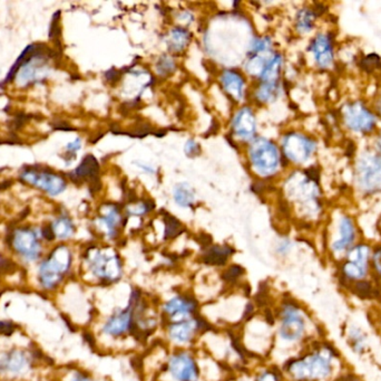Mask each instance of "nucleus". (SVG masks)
I'll list each match as a JSON object with an SVG mask.
<instances>
[{
    "mask_svg": "<svg viewBox=\"0 0 381 381\" xmlns=\"http://www.w3.org/2000/svg\"><path fill=\"white\" fill-rule=\"evenodd\" d=\"M338 356L333 345L313 341L284 360L280 369L288 381H327L333 376Z\"/></svg>",
    "mask_w": 381,
    "mask_h": 381,
    "instance_id": "obj_1",
    "label": "nucleus"
},
{
    "mask_svg": "<svg viewBox=\"0 0 381 381\" xmlns=\"http://www.w3.org/2000/svg\"><path fill=\"white\" fill-rule=\"evenodd\" d=\"M124 262L111 247L90 246L83 253L77 279L86 286L114 288L124 280Z\"/></svg>",
    "mask_w": 381,
    "mask_h": 381,
    "instance_id": "obj_2",
    "label": "nucleus"
},
{
    "mask_svg": "<svg viewBox=\"0 0 381 381\" xmlns=\"http://www.w3.org/2000/svg\"><path fill=\"white\" fill-rule=\"evenodd\" d=\"M77 273L71 247L56 245L36 265L34 288L46 295L55 296L67 283L77 279Z\"/></svg>",
    "mask_w": 381,
    "mask_h": 381,
    "instance_id": "obj_3",
    "label": "nucleus"
},
{
    "mask_svg": "<svg viewBox=\"0 0 381 381\" xmlns=\"http://www.w3.org/2000/svg\"><path fill=\"white\" fill-rule=\"evenodd\" d=\"M142 292L141 288H132L124 305L113 307L106 316L94 320L92 326L96 324V331L92 333V337L95 340V346H99L101 342L102 345H124L128 340L137 341L134 307Z\"/></svg>",
    "mask_w": 381,
    "mask_h": 381,
    "instance_id": "obj_4",
    "label": "nucleus"
},
{
    "mask_svg": "<svg viewBox=\"0 0 381 381\" xmlns=\"http://www.w3.org/2000/svg\"><path fill=\"white\" fill-rule=\"evenodd\" d=\"M308 313L294 299H284L275 314V345L273 349L293 348L307 342L310 331Z\"/></svg>",
    "mask_w": 381,
    "mask_h": 381,
    "instance_id": "obj_5",
    "label": "nucleus"
},
{
    "mask_svg": "<svg viewBox=\"0 0 381 381\" xmlns=\"http://www.w3.org/2000/svg\"><path fill=\"white\" fill-rule=\"evenodd\" d=\"M39 366L34 348L11 345L0 349V381H35Z\"/></svg>",
    "mask_w": 381,
    "mask_h": 381,
    "instance_id": "obj_6",
    "label": "nucleus"
},
{
    "mask_svg": "<svg viewBox=\"0 0 381 381\" xmlns=\"http://www.w3.org/2000/svg\"><path fill=\"white\" fill-rule=\"evenodd\" d=\"M86 284L78 279L67 283L56 295L55 299L58 301L60 310L64 316L73 322L75 326H90L96 319V309L93 302L88 298V292L85 291Z\"/></svg>",
    "mask_w": 381,
    "mask_h": 381,
    "instance_id": "obj_7",
    "label": "nucleus"
},
{
    "mask_svg": "<svg viewBox=\"0 0 381 381\" xmlns=\"http://www.w3.org/2000/svg\"><path fill=\"white\" fill-rule=\"evenodd\" d=\"M156 381H202V366L194 349H172Z\"/></svg>",
    "mask_w": 381,
    "mask_h": 381,
    "instance_id": "obj_8",
    "label": "nucleus"
},
{
    "mask_svg": "<svg viewBox=\"0 0 381 381\" xmlns=\"http://www.w3.org/2000/svg\"><path fill=\"white\" fill-rule=\"evenodd\" d=\"M210 330V321L202 313L183 321L162 324L165 345L173 349H193L201 337Z\"/></svg>",
    "mask_w": 381,
    "mask_h": 381,
    "instance_id": "obj_9",
    "label": "nucleus"
},
{
    "mask_svg": "<svg viewBox=\"0 0 381 381\" xmlns=\"http://www.w3.org/2000/svg\"><path fill=\"white\" fill-rule=\"evenodd\" d=\"M373 250L368 244H357L343 256L339 266V280L350 288L356 283L366 281L370 275Z\"/></svg>",
    "mask_w": 381,
    "mask_h": 381,
    "instance_id": "obj_10",
    "label": "nucleus"
},
{
    "mask_svg": "<svg viewBox=\"0 0 381 381\" xmlns=\"http://www.w3.org/2000/svg\"><path fill=\"white\" fill-rule=\"evenodd\" d=\"M162 324L179 322L201 314L200 300L190 292L182 291L173 294L160 302Z\"/></svg>",
    "mask_w": 381,
    "mask_h": 381,
    "instance_id": "obj_11",
    "label": "nucleus"
},
{
    "mask_svg": "<svg viewBox=\"0 0 381 381\" xmlns=\"http://www.w3.org/2000/svg\"><path fill=\"white\" fill-rule=\"evenodd\" d=\"M9 246L15 255L26 265H37L44 258V247L37 232L32 228H18L9 239Z\"/></svg>",
    "mask_w": 381,
    "mask_h": 381,
    "instance_id": "obj_12",
    "label": "nucleus"
},
{
    "mask_svg": "<svg viewBox=\"0 0 381 381\" xmlns=\"http://www.w3.org/2000/svg\"><path fill=\"white\" fill-rule=\"evenodd\" d=\"M356 181L363 192H381V154L365 152L356 165Z\"/></svg>",
    "mask_w": 381,
    "mask_h": 381,
    "instance_id": "obj_13",
    "label": "nucleus"
},
{
    "mask_svg": "<svg viewBox=\"0 0 381 381\" xmlns=\"http://www.w3.org/2000/svg\"><path fill=\"white\" fill-rule=\"evenodd\" d=\"M341 116L345 126L354 133L369 135L376 128V114L363 102H349L342 107Z\"/></svg>",
    "mask_w": 381,
    "mask_h": 381,
    "instance_id": "obj_14",
    "label": "nucleus"
},
{
    "mask_svg": "<svg viewBox=\"0 0 381 381\" xmlns=\"http://www.w3.org/2000/svg\"><path fill=\"white\" fill-rule=\"evenodd\" d=\"M357 239V227L354 220L348 215L339 217L335 233L330 243V250L335 258H340L346 255L354 246Z\"/></svg>",
    "mask_w": 381,
    "mask_h": 381,
    "instance_id": "obj_15",
    "label": "nucleus"
},
{
    "mask_svg": "<svg viewBox=\"0 0 381 381\" xmlns=\"http://www.w3.org/2000/svg\"><path fill=\"white\" fill-rule=\"evenodd\" d=\"M22 179L27 184L48 192L50 196L60 195L66 188V182L62 177L47 171H25Z\"/></svg>",
    "mask_w": 381,
    "mask_h": 381,
    "instance_id": "obj_16",
    "label": "nucleus"
},
{
    "mask_svg": "<svg viewBox=\"0 0 381 381\" xmlns=\"http://www.w3.org/2000/svg\"><path fill=\"white\" fill-rule=\"evenodd\" d=\"M284 150L289 159L296 162H305L316 150V143L310 138L303 135H290L284 141Z\"/></svg>",
    "mask_w": 381,
    "mask_h": 381,
    "instance_id": "obj_17",
    "label": "nucleus"
},
{
    "mask_svg": "<svg viewBox=\"0 0 381 381\" xmlns=\"http://www.w3.org/2000/svg\"><path fill=\"white\" fill-rule=\"evenodd\" d=\"M252 160L256 169L264 175L275 173L279 165L278 150L272 143L260 142L254 146Z\"/></svg>",
    "mask_w": 381,
    "mask_h": 381,
    "instance_id": "obj_18",
    "label": "nucleus"
},
{
    "mask_svg": "<svg viewBox=\"0 0 381 381\" xmlns=\"http://www.w3.org/2000/svg\"><path fill=\"white\" fill-rule=\"evenodd\" d=\"M310 50L317 65L320 69H330L333 65L335 46L331 36L328 34H319L311 43Z\"/></svg>",
    "mask_w": 381,
    "mask_h": 381,
    "instance_id": "obj_19",
    "label": "nucleus"
},
{
    "mask_svg": "<svg viewBox=\"0 0 381 381\" xmlns=\"http://www.w3.org/2000/svg\"><path fill=\"white\" fill-rule=\"evenodd\" d=\"M54 381H105L94 375L90 371L85 370L76 366H69L63 368L57 373L56 380Z\"/></svg>",
    "mask_w": 381,
    "mask_h": 381,
    "instance_id": "obj_20",
    "label": "nucleus"
},
{
    "mask_svg": "<svg viewBox=\"0 0 381 381\" xmlns=\"http://www.w3.org/2000/svg\"><path fill=\"white\" fill-rule=\"evenodd\" d=\"M348 343L352 352L357 354H363L367 352L368 337L359 326H352L348 331Z\"/></svg>",
    "mask_w": 381,
    "mask_h": 381,
    "instance_id": "obj_21",
    "label": "nucleus"
},
{
    "mask_svg": "<svg viewBox=\"0 0 381 381\" xmlns=\"http://www.w3.org/2000/svg\"><path fill=\"white\" fill-rule=\"evenodd\" d=\"M235 250L229 246H214L207 250L203 255V261L209 265H224Z\"/></svg>",
    "mask_w": 381,
    "mask_h": 381,
    "instance_id": "obj_22",
    "label": "nucleus"
},
{
    "mask_svg": "<svg viewBox=\"0 0 381 381\" xmlns=\"http://www.w3.org/2000/svg\"><path fill=\"white\" fill-rule=\"evenodd\" d=\"M252 381H288L278 366H262L252 375Z\"/></svg>",
    "mask_w": 381,
    "mask_h": 381,
    "instance_id": "obj_23",
    "label": "nucleus"
},
{
    "mask_svg": "<svg viewBox=\"0 0 381 381\" xmlns=\"http://www.w3.org/2000/svg\"><path fill=\"white\" fill-rule=\"evenodd\" d=\"M50 227H52L55 239H60V241H67L75 233L73 222L66 217H60L57 220H55Z\"/></svg>",
    "mask_w": 381,
    "mask_h": 381,
    "instance_id": "obj_24",
    "label": "nucleus"
},
{
    "mask_svg": "<svg viewBox=\"0 0 381 381\" xmlns=\"http://www.w3.org/2000/svg\"><path fill=\"white\" fill-rule=\"evenodd\" d=\"M235 129L240 135L249 138L254 132V119L250 111L243 110L237 114L235 122Z\"/></svg>",
    "mask_w": 381,
    "mask_h": 381,
    "instance_id": "obj_25",
    "label": "nucleus"
},
{
    "mask_svg": "<svg viewBox=\"0 0 381 381\" xmlns=\"http://www.w3.org/2000/svg\"><path fill=\"white\" fill-rule=\"evenodd\" d=\"M222 80H223L224 88L228 92H230L237 99L240 100L242 98L243 80L240 75H237V73L226 72L224 73Z\"/></svg>",
    "mask_w": 381,
    "mask_h": 381,
    "instance_id": "obj_26",
    "label": "nucleus"
},
{
    "mask_svg": "<svg viewBox=\"0 0 381 381\" xmlns=\"http://www.w3.org/2000/svg\"><path fill=\"white\" fill-rule=\"evenodd\" d=\"M98 171H99V166H98L95 158L93 156H88L77 168L75 173L81 178H92L96 180Z\"/></svg>",
    "mask_w": 381,
    "mask_h": 381,
    "instance_id": "obj_27",
    "label": "nucleus"
},
{
    "mask_svg": "<svg viewBox=\"0 0 381 381\" xmlns=\"http://www.w3.org/2000/svg\"><path fill=\"white\" fill-rule=\"evenodd\" d=\"M317 14L314 11L303 9L297 17V28L300 33H309L313 28Z\"/></svg>",
    "mask_w": 381,
    "mask_h": 381,
    "instance_id": "obj_28",
    "label": "nucleus"
},
{
    "mask_svg": "<svg viewBox=\"0 0 381 381\" xmlns=\"http://www.w3.org/2000/svg\"><path fill=\"white\" fill-rule=\"evenodd\" d=\"M281 67V58L280 56H275L269 64H268L267 69H264L263 76L264 80L269 82V84H275V80L279 76V71Z\"/></svg>",
    "mask_w": 381,
    "mask_h": 381,
    "instance_id": "obj_29",
    "label": "nucleus"
},
{
    "mask_svg": "<svg viewBox=\"0 0 381 381\" xmlns=\"http://www.w3.org/2000/svg\"><path fill=\"white\" fill-rule=\"evenodd\" d=\"M175 199H176L177 203H180V205L188 207V206H190V203H193V192H192L190 187L186 186V185H181V186L177 187L176 190H175Z\"/></svg>",
    "mask_w": 381,
    "mask_h": 381,
    "instance_id": "obj_30",
    "label": "nucleus"
},
{
    "mask_svg": "<svg viewBox=\"0 0 381 381\" xmlns=\"http://www.w3.org/2000/svg\"><path fill=\"white\" fill-rule=\"evenodd\" d=\"M182 226L181 222L174 218V217H165V239H174L181 233Z\"/></svg>",
    "mask_w": 381,
    "mask_h": 381,
    "instance_id": "obj_31",
    "label": "nucleus"
},
{
    "mask_svg": "<svg viewBox=\"0 0 381 381\" xmlns=\"http://www.w3.org/2000/svg\"><path fill=\"white\" fill-rule=\"evenodd\" d=\"M188 41V34L184 29H175L172 33V44L174 50H182Z\"/></svg>",
    "mask_w": 381,
    "mask_h": 381,
    "instance_id": "obj_32",
    "label": "nucleus"
},
{
    "mask_svg": "<svg viewBox=\"0 0 381 381\" xmlns=\"http://www.w3.org/2000/svg\"><path fill=\"white\" fill-rule=\"evenodd\" d=\"M18 330V326L11 320L0 319V337H11Z\"/></svg>",
    "mask_w": 381,
    "mask_h": 381,
    "instance_id": "obj_33",
    "label": "nucleus"
},
{
    "mask_svg": "<svg viewBox=\"0 0 381 381\" xmlns=\"http://www.w3.org/2000/svg\"><path fill=\"white\" fill-rule=\"evenodd\" d=\"M371 267L373 272H375L381 291V246L373 250V258H371Z\"/></svg>",
    "mask_w": 381,
    "mask_h": 381,
    "instance_id": "obj_34",
    "label": "nucleus"
},
{
    "mask_svg": "<svg viewBox=\"0 0 381 381\" xmlns=\"http://www.w3.org/2000/svg\"><path fill=\"white\" fill-rule=\"evenodd\" d=\"M242 273L243 271L241 269V267H239V266H232V267H230V269H228L226 277L228 280L235 281L237 280V277L242 275Z\"/></svg>",
    "mask_w": 381,
    "mask_h": 381,
    "instance_id": "obj_35",
    "label": "nucleus"
},
{
    "mask_svg": "<svg viewBox=\"0 0 381 381\" xmlns=\"http://www.w3.org/2000/svg\"><path fill=\"white\" fill-rule=\"evenodd\" d=\"M161 65L162 67H158V71H160V73H169V71L174 69V63H173V62H172V60H169L167 58H163V62H160L158 66Z\"/></svg>",
    "mask_w": 381,
    "mask_h": 381,
    "instance_id": "obj_36",
    "label": "nucleus"
},
{
    "mask_svg": "<svg viewBox=\"0 0 381 381\" xmlns=\"http://www.w3.org/2000/svg\"><path fill=\"white\" fill-rule=\"evenodd\" d=\"M190 151H192L190 156L199 154V146L194 141H190L188 143V146H186V152H188V154H190Z\"/></svg>",
    "mask_w": 381,
    "mask_h": 381,
    "instance_id": "obj_37",
    "label": "nucleus"
},
{
    "mask_svg": "<svg viewBox=\"0 0 381 381\" xmlns=\"http://www.w3.org/2000/svg\"><path fill=\"white\" fill-rule=\"evenodd\" d=\"M333 381H361L358 378L356 375H352V373H346V375H342V376L339 377V378L335 379Z\"/></svg>",
    "mask_w": 381,
    "mask_h": 381,
    "instance_id": "obj_38",
    "label": "nucleus"
},
{
    "mask_svg": "<svg viewBox=\"0 0 381 381\" xmlns=\"http://www.w3.org/2000/svg\"><path fill=\"white\" fill-rule=\"evenodd\" d=\"M79 148H81V141L79 140H76L75 142L69 143V146H67V149L71 151L78 150Z\"/></svg>",
    "mask_w": 381,
    "mask_h": 381,
    "instance_id": "obj_39",
    "label": "nucleus"
},
{
    "mask_svg": "<svg viewBox=\"0 0 381 381\" xmlns=\"http://www.w3.org/2000/svg\"><path fill=\"white\" fill-rule=\"evenodd\" d=\"M226 381H252V376H251V377H247V376L235 377V378L226 379Z\"/></svg>",
    "mask_w": 381,
    "mask_h": 381,
    "instance_id": "obj_40",
    "label": "nucleus"
},
{
    "mask_svg": "<svg viewBox=\"0 0 381 381\" xmlns=\"http://www.w3.org/2000/svg\"><path fill=\"white\" fill-rule=\"evenodd\" d=\"M377 148H378L379 154H381V133L378 135V138H377L376 141Z\"/></svg>",
    "mask_w": 381,
    "mask_h": 381,
    "instance_id": "obj_41",
    "label": "nucleus"
}]
</instances>
